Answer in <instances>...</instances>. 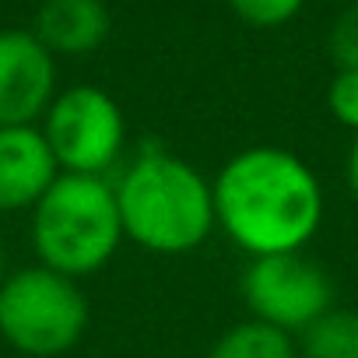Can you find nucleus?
Listing matches in <instances>:
<instances>
[{
	"mask_svg": "<svg viewBox=\"0 0 358 358\" xmlns=\"http://www.w3.org/2000/svg\"><path fill=\"white\" fill-rule=\"evenodd\" d=\"M211 190L218 229L246 257L302 253L323 225L320 179L285 148L257 144L232 155Z\"/></svg>",
	"mask_w": 358,
	"mask_h": 358,
	"instance_id": "1",
	"label": "nucleus"
},
{
	"mask_svg": "<svg viewBox=\"0 0 358 358\" xmlns=\"http://www.w3.org/2000/svg\"><path fill=\"white\" fill-rule=\"evenodd\" d=\"M123 236L148 253L183 257L218 229L215 190L187 158L165 148H141L113 179Z\"/></svg>",
	"mask_w": 358,
	"mask_h": 358,
	"instance_id": "2",
	"label": "nucleus"
},
{
	"mask_svg": "<svg viewBox=\"0 0 358 358\" xmlns=\"http://www.w3.org/2000/svg\"><path fill=\"white\" fill-rule=\"evenodd\" d=\"M29 236L39 264L57 274L78 281L102 271L127 239L113 179L60 172L46 197L32 208Z\"/></svg>",
	"mask_w": 358,
	"mask_h": 358,
	"instance_id": "3",
	"label": "nucleus"
},
{
	"mask_svg": "<svg viewBox=\"0 0 358 358\" xmlns=\"http://www.w3.org/2000/svg\"><path fill=\"white\" fill-rule=\"evenodd\" d=\"M88 330L81 285L43 264L11 271L0 281V337L32 358L71 351Z\"/></svg>",
	"mask_w": 358,
	"mask_h": 358,
	"instance_id": "4",
	"label": "nucleus"
},
{
	"mask_svg": "<svg viewBox=\"0 0 358 358\" xmlns=\"http://www.w3.org/2000/svg\"><path fill=\"white\" fill-rule=\"evenodd\" d=\"M39 130L60 172L71 176H109L127 148L123 109L109 92L95 85H74L57 92Z\"/></svg>",
	"mask_w": 358,
	"mask_h": 358,
	"instance_id": "5",
	"label": "nucleus"
},
{
	"mask_svg": "<svg viewBox=\"0 0 358 358\" xmlns=\"http://www.w3.org/2000/svg\"><path fill=\"white\" fill-rule=\"evenodd\" d=\"M239 292L250 320L271 323L292 337L334 309V281L306 253L250 257L239 278Z\"/></svg>",
	"mask_w": 358,
	"mask_h": 358,
	"instance_id": "6",
	"label": "nucleus"
},
{
	"mask_svg": "<svg viewBox=\"0 0 358 358\" xmlns=\"http://www.w3.org/2000/svg\"><path fill=\"white\" fill-rule=\"evenodd\" d=\"M57 99V57L32 29H0V127H39Z\"/></svg>",
	"mask_w": 358,
	"mask_h": 358,
	"instance_id": "7",
	"label": "nucleus"
},
{
	"mask_svg": "<svg viewBox=\"0 0 358 358\" xmlns=\"http://www.w3.org/2000/svg\"><path fill=\"white\" fill-rule=\"evenodd\" d=\"M60 179L39 127H0V215L32 211Z\"/></svg>",
	"mask_w": 358,
	"mask_h": 358,
	"instance_id": "8",
	"label": "nucleus"
},
{
	"mask_svg": "<svg viewBox=\"0 0 358 358\" xmlns=\"http://www.w3.org/2000/svg\"><path fill=\"white\" fill-rule=\"evenodd\" d=\"M36 8L32 32L53 57H88L109 39L113 18L102 0H43Z\"/></svg>",
	"mask_w": 358,
	"mask_h": 358,
	"instance_id": "9",
	"label": "nucleus"
},
{
	"mask_svg": "<svg viewBox=\"0 0 358 358\" xmlns=\"http://www.w3.org/2000/svg\"><path fill=\"white\" fill-rule=\"evenodd\" d=\"M208 358H302V355L292 334L260 320H243L211 344Z\"/></svg>",
	"mask_w": 358,
	"mask_h": 358,
	"instance_id": "10",
	"label": "nucleus"
},
{
	"mask_svg": "<svg viewBox=\"0 0 358 358\" xmlns=\"http://www.w3.org/2000/svg\"><path fill=\"white\" fill-rule=\"evenodd\" d=\"M302 358H358V313L355 309H327L299 334Z\"/></svg>",
	"mask_w": 358,
	"mask_h": 358,
	"instance_id": "11",
	"label": "nucleus"
},
{
	"mask_svg": "<svg viewBox=\"0 0 358 358\" xmlns=\"http://www.w3.org/2000/svg\"><path fill=\"white\" fill-rule=\"evenodd\" d=\"M229 8L250 29H281L306 8V0H229Z\"/></svg>",
	"mask_w": 358,
	"mask_h": 358,
	"instance_id": "12",
	"label": "nucleus"
},
{
	"mask_svg": "<svg viewBox=\"0 0 358 358\" xmlns=\"http://www.w3.org/2000/svg\"><path fill=\"white\" fill-rule=\"evenodd\" d=\"M327 50H330V60L337 64V71H358V0L348 4L337 15V22L330 25Z\"/></svg>",
	"mask_w": 358,
	"mask_h": 358,
	"instance_id": "13",
	"label": "nucleus"
},
{
	"mask_svg": "<svg viewBox=\"0 0 358 358\" xmlns=\"http://www.w3.org/2000/svg\"><path fill=\"white\" fill-rule=\"evenodd\" d=\"M327 106L330 116L348 127L351 134H358V71H337L330 88H327Z\"/></svg>",
	"mask_w": 358,
	"mask_h": 358,
	"instance_id": "14",
	"label": "nucleus"
},
{
	"mask_svg": "<svg viewBox=\"0 0 358 358\" xmlns=\"http://www.w3.org/2000/svg\"><path fill=\"white\" fill-rule=\"evenodd\" d=\"M344 176H348V190H351V194H355V201H358V134H355V141H351V148H348Z\"/></svg>",
	"mask_w": 358,
	"mask_h": 358,
	"instance_id": "15",
	"label": "nucleus"
},
{
	"mask_svg": "<svg viewBox=\"0 0 358 358\" xmlns=\"http://www.w3.org/2000/svg\"><path fill=\"white\" fill-rule=\"evenodd\" d=\"M11 271H8V246H4V239H0V281H4Z\"/></svg>",
	"mask_w": 358,
	"mask_h": 358,
	"instance_id": "16",
	"label": "nucleus"
},
{
	"mask_svg": "<svg viewBox=\"0 0 358 358\" xmlns=\"http://www.w3.org/2000/svg\"><path fill=\"white\" fill-rule=\"evenodd\" d=\"M32 4H43V0H32Z\"/></svg>",
	"mask_w": 358,
	"mask_h": 358,
	"instance_id": "17",
	"label": "nucleus"
}]
</instances>
